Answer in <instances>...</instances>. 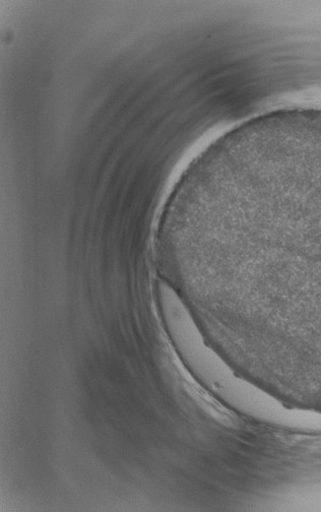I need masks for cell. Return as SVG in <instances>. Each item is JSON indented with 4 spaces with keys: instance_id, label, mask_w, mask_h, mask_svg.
Returning a JSON list of instances; mask_svg holds the SVG:
<instances>
[{
    "instance_id": "6da1fadb",
    "label": "cell",
    "mask_w": 321,
    "mask_h": 512,
    "mask_svg": "<svg viewBox=\"0 0 321 512\" xmlns=\"http://www.w3.org/2000/svg\"><path fill=\"white\" fill-rule=\"evenodd\" d=\"M237 253L269 256L236 264L291 266L321 280V170L278 181L244 204L237 223Z\"/></svg>"
}]
</instances>
